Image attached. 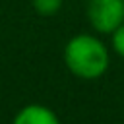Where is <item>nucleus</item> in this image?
Here are the masks:
<instances>
[{
	"label": "nucleus",
	"instance_id": "f257e3e1",
	"mask_svg": "<svg viewBox=\"0 0 124 124\" xmlns=\"http://www.w3.org/2000/svg\"><path fill=\"white\" fill-rule=\"evenodd\" d=\"M64 64L79 79H97L108 70V48L95 35H74L64 46Z\"/></svg>",
	"mask_w": 124,
	"mask_h": 124
},
{
	"label": "nucleus",
	"instance_id": "f03ea898",
	"mask_svg": "<svg viewBox=\"0 0 124 124\" xmlns=\"http://www.w3.org/2000/svg\"><path fill=\"white\" fill-rule=\"evenodd\" d=\"M89 25L103 35H110L124 23V0H87Z\"/></svg>",
	"mask_w": 124,
	"mask_h": 124
},
{
	"label": "nucleus",
	"instance_id": "7ed1b4c3",
	"mask_svg": "<svg viewBox=\"0 0 124 124\" xmlns=\"http://www.w3.org/2000/svg\"><path fill=\"white\" fill-rule=\"evenodd\" d=\"M12 124H60V118L50 107L31 103V105L21 107L16 112Z\"/></svg>",
	"mask_w": 124,
	"mask_h": 124
},
{
	"label": "nucleus",
	"instance_id": "20e7f679",
	"mask_svg": "<svg viewBox=\"0 0 124 124\" xmlns=\"http://www.w3.org/2000/svg\"><path fill=\"white\" fill-rule=\"evenodd\" d=\"M62 2L64 0H31V4H33V8H35V12L39 14V16H54L60 8H62Z\"/></svg>",
	"mask_w": 124,
	"mask_h": 124
},
{
	"label": "nucleus",
	"instance_id": "39448f33",
	"mask_svg": "<svg viewBox=\"0 0 124 124\" xmlns=\"http://www.w3.org/2000/svg\"><path fill=\"white\" fill-rule=\"evenodd\" d=\"M110 45H112V50L124 58V23L118 25L112 33H110Z\"/></svg>",
	"mask_w": 124,
	"mask_h": 124
}]
</instances>
